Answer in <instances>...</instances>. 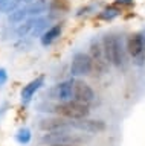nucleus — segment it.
Here are the masks:
<instances>
[{
    "mask_svg": "<svg viewBox=\"0 0 145 146\" xmlns=\"http://www.w3.org/2000/svg\"><path fill=\"white\" fill-rule=\"evenodd\" d=\"M40 128L43 131L52 132V131H60V129H69L70 122H66L64 119L60 117H53V119H43L40 122Z\"/></svg>",
    "mask_w": 145,
    "mask_h": 146,
    "instance_id": "10",
    "label": "nucleus"
},
{
    "mask_svg": "<svg viewBox=\"0 0 145 146\" xmlns=\"http://www.w3.org/2000/svg\"><path fill=\"white\" fill-rule=\"evenodd\" d=\"M52 146H69V145H52Z\"/></svg>",
    "mask_w": 145,
    "mask_h": 146,
    "instance_id": "18",
    "label": "nucleus"
},
{
    "mask_svg": "<svg viewBox=\"0 0 145 146\" xmlns=\"http://www.w3.org/2000/svg\"><path fill=\"white\" fill-rule=\"evenodd\" d=\"M102 49H104V56H106L108 64H113L115 67L121 68L125 62L124 58V47L122 41L116 35H106L102 38Z\"/></svg>",
    "mask_w": 145,
    "mask_h": 146,
    "instance_id": "1",
    "label": "nucleus"
},
{
    "mask_svg": "<svg viewBox=\"0 0 145 146\" xmlns=\"http://www.w3.org/2000/svg\"><path fill=\"white\" fill-rule=\"evenodd\" d=\"M31 131L28 129V128H21V129H19V132L15 134V139H17V141L19 143H21V145H28L29 141H31Z\"/></svg>",
    "mask_w": 145,
    "mask_h": 146,
    "instance_id": "15",
    "label": "nucleus"
},
{
    "mask_svg": "<svg viewBox=\"0 0 145 146\" xmlns=\"http://www.w3.org/2000/svg\"><path fill=\"white\" fill-rule=\"evenodd\" d=\"M43 84H44V76H38L34 81H31L28 85H25L23 90H21V104L28 105L31 99L34 98V94L43 87Z\"/></svg>",
    "mask_w": 145,
    "mask_h": 146,
    "instance_id": "9",
    "label": "nucleus"
},
{
    "mask_svg": "<svg viewBox=\"0 0 145 146\" xmlns=\"http://www.w3.org/2000/svg\"><path fill=\"white\" fill-rule=\"evenodd\" d=\"M74 84H75V79H67V81H63L60 84H57L49 91L51 99H55L58 102L74 100Z\"/></svg>",
    "mask_w": 145,
    "mask_h": 146,
    "instance_id": "6",
    "label": "nucleus"
},
{
    "mask_svg": "<svg viewBox=\"0 0 145 146\" xmlns=\"http://www.w3.org/2000/svg\"><path fill=\"white\" fill-rule=\"evenodd\" d=\"M93 70V59L87 53H75L70 64V73L72 76H87Z\"/></svg>",
    "mask_w": 145,
    "mask_h": 146,
    "instance_id": "4",
    "label": "nucleus"
},
{
    "mask_svg": "<svg viewBox=\"0 0 145 146\" xmlns=\"http://www.w3.org/2000/svg\"><path fill=\"white\" fill-rule=\"evenodd\" d=\"M61 31H63V27L60 25H55V26H52L51 29H47L41 36V44L43 46H51L53 41L61 35Z\"/></svg>",
    "mask_w": 145,
    "mask_h": 146,
    "instance_id": "12",
    "label": "nucleus"
},
{
    "mask_svg": "<svg viewBox=\"0 0 145 146\" xmlns=\"http://www.w3.org/2000/svg\"><path fill=\"white\" fill-rule=\"evenodd\" d=\"M127 50L136 64H142L145 61V36L142 34H133L128 36Z\"/></svg>",
    "mask_w": 145,
    "mask_h": 146,
    "instance_id": "5",
    "label": "nucleus"
},
{
    "mask_svg": "<svg viewBox=\"0 0 145 146\" xmlns=\"http://www.w3.org/2000/svg\"><path fill=\"white\" fill-rule=\"evenodd\" d=\"M119 14H121V11L116 6H110V8H106L101 14H99V18H102V20H113V18H116Z\"/></svg>",
    "mask_w": 145,
    "mask_h": 146,
    "instance_id": "13",
    "label": "nucleus"
},
{
    "mask_svg": "<svg viewBox=\"0 0 145 146\" xmlns=\"http://www.w3.org/2000/svg\"><path fill=\"white\" fill-rule=\"evenodd\" d=\"M74 100L81 102V104H86V105H90L95 100V91L92 90V87H90L87 82L75 79V84H74Z\"/></svg>",
    "mask_w": 145,
    "mask_h": 146,
    "instance_id": "8",
    "label": "nucleus"
},
{
    "mask_svg": "<svg viewBox=\"0 0 145 146\" xmlns=\"http://www.w3.org/2000/svg\"><path fill=\"white\" fill-rule=\"evenodd\" d=\"M8 79V75H6V70L5 68H0V87H2L3 84L6 82Z\"/></svg>",
    "mask_w": 145,
    "mask_h": 146,
    "instance_id": "16",
    "label": "nucleus"
},
{
    "mask_svg": "<svg viewBox=\"0 0 145 146\" xmlns=\"http://www.w3.org/2000/svg\"><path fill=\"white\" fill-rule=\"evenodd\" d=\"M89 141L87 137L78 135L70 132L69 129H60V131H52L47 132L41 137V143H47V146L52 145H69V146H76L81 143Z\"/></svg>",
    "mask_w": 145,
    "mask_h": 146,
    "instance_id": "2",
    "label": "nucleus"
},
{
    "mask_svg": "<svg viewBox=\"0 0 145 146\" xmlns=\"http://www.w3.org/2000/svg\"><path fill=\"white\" fill-rule=\"evenodd\" d=\"M20 2H23V0H0V11H3V12L14 11L20 5Z\"/></svg>",
    "mask_w": 145,
    "mask_h": 146,
    "instance_id": "14",
    "label": "nucleus"
},
{
    "mask_svg": "<svg viewBox=\"0 0 145 146\" xmlns=\"http://www.w3.org/2000/svg\"><path fill=\"white\" fill-rule=\"evenodd\" d=\"M116 3L118 5H127V6H130V5H133V0H118Z\"/></svg>",
    "mask_w": 145,
    "mask_h": 146,
    "instance_id": "17",
    "label": "nucleus"
},
{
    "mask_svg": "<svg viewBox=\"0 0 145 146\" xmlns=\"http://www.w3.org/2000/svg\"><path fill=\"white\" fill-rule=\"evenodd\" d=\"M70 128H75L78 131L89 132V134H99V132L106 131V122L102 120H92V119H80V120H70Z\"/></svg>",
    "mask_w": 145,
    "mask_h": 146,
    "instance_id": "7",
    "label": "nucleus"
},
{
    "mask_svg": "<svg viewBox=\"0 0 145 146\" xmlns=\"http://www.w3.org/2000/svg\"><path fill=\"white\" fill-rule=\"evenodd\" d=\"M53 111L60 114L61 117L70 119V120H80V119H86L90 114L89 105L76 102V100H69V102H60L53 107Z\"/></svg>",
    "mask_w": 145,
    "mask_h": 146,
    "instance_id": "3",
    "label": "nucleus"
},
{
    "mask_svg": "<svg viewBox=\"0 0 145 146\" xmlns=\"http://www.w3.org/2000/svg\"><path fill=\"white\" fill-rule=\"evenodd\" d=\"M90 56H92V59H93V66L95 67H101V66L108 64L106 56H104V49H102L101 41H96V40L92 41V44H90Z\"/></svg>",
    "mask_w": 145,
    "mask_h": 146,
    "instance_id": "11",
    "label": "nucleus"
}]
</instances>
